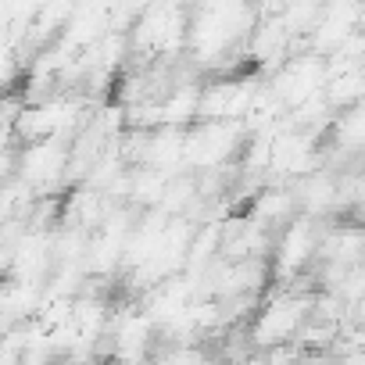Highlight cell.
Segmentation results:
<instances>
[{
    "instance_id": "cell-1",
    "label": "cell",
    "mask_w": 365,
    "mask_h": 365,
    "mask_svg": "<svg viewBox=\"0 0 365 365\" xmlns=\"http://www.w3.org/2000/svg\"><path fill=\"white\" fill-rule=\"evenodd\" d=\"M329 219H315V215H297L290 219L272 247V272H276V287H290L294 279H301L304 272L315 269L319 262V247H322V230Z\"/></svg>"
},
{
    "instance_id": "cell-2",
    "label": "cell",
    "mask_w": 365,
    "mask_h": 365,
    "mask_svg": "<svg viewBox=\"0 0 365 365\" xmlns=\"http://www.w3.org/2000/svg\"><path fill=\"white\" fill-rule=\"evenodd\" d=\"M247 215L251 219H258L262 226H269V230H283L290 219H297L301 215V205H297V190H294V182H276V179H269V182H262V187L247 197Z\"/></svg>"
}]
</instances>
